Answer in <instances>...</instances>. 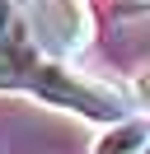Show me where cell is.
<instances>
[{"label":"cell","mask_w":150,"mask_h":154,"mask_svg":"<svg viewBox=\"0 0 150 154\" xmlns=\"http://www.w3.org/2000/svg\"><path fill=\"white\" fill-rule=\"evenodd\" d=\"M94 154H150V122L122 117L94 140Z\"/></svg>","instance_id":"7a4b0ae2"},{"label":"cell","mask_w":150,"mask_h":154,"mask_svg":"<svg viewBox=\"0 0 150 154\" xmlns=\"http://www.w3.org/2000/svg\"><path fill=\"white\" fill-rule=\"evenodd\" d=\"M28 28L38 42H47V56H66L89 42V10L80 0H33Z\"/></svg>","instance_id":"6da1fadb"},{"label":"cell","mask_w":150,"mask_h":154,"mask_svg":"<svg viewBox=\"0 0 150 154\" xmlns=\"http://www.w3.org/2000/svg\"><path fill=\"white\" fill-rule=\"evenodd\" d=\"M131 94H136V103H141V107H150V66H145V70H136Z\"/></svg>","instance_id":"3957f363"}]
</instances>
